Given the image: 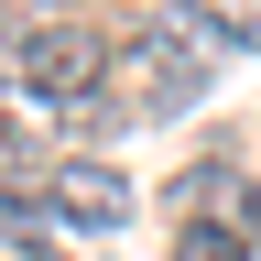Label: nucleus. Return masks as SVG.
Instances as JSON below:
<instances>
[{
  "mask_svg": "<svg viewBox=\"0 0 261 261\" xmlns=\"http://www.w3.org/2000/svg\"><path fill=\"white\" fill-rule=\"evenodd\" d=\"M98 87H109V44H98L87 22H44V33H22L11 98H33V109H87Z\"/></svg>",
  "mask_w": 261,
  "mask_h": 261,
  "instance_id": "f257e3e1",
  "label": "nucleus"
},
{
  "mask_svg": "<svg viewBox=\"0 0 261 261\" xmlns=\"http://www.w3.org/2000/svg\"><path fill=\"white\" fill-rule=\"evenodd\" d=\"M130 87H152V109H196L207 98V44L185 33V11L174 22H130Z\"/></svg>",
  "mask_w": 261,
  "mask_h": 261,
  "instance_id": "f03ea898",
  "label": "nucleus"
},
{
  "mask_svg": "<svg viewBox=\"0 0 261 261\" xmlns=\"http://www.w3.org/2000/svg\"><path fill=\"white\" fill-rule=\"evenodd\" d=\"M44 207L76 218V228H130V174H120V163H98V152H76V163H55V174H44Z\"/></svg>",
  "mask_w": 261,
  "mask_h": 261,
  "instance_id": "7ed1b4c3",
  "label": "nucleus"
},
{
  "mask_svg": "<svg viewBox=\"0 0 261 261\" xmlns=\"http://www.w3.org/2000/svg\"><path fill=\"white\" fill-rule=\"evenodd\" d=\"M196 44H228V55H261V11H185Z\"/></svg>",
  "mask_w": 261,
  "mask_h": 261,
  "instance_id": "20e7f679",
  "label": "nucleus"
},
{
  "mask_svg": "<svg viewBox=\"0 0 261 261\" xmlns=\"http://www.w3.org/2000/svg\"><path fill=\"white\" fill-rule=\"evenodd\" d=\"M174 261H250V240H240V228H218V218H185Z\"/></svg>",
  "mask_w": 261,
  "mask_h": 261,
  "instance_id": "39448f33",
  "label": "nucleus"
},
{
  "mask_svg": "<svg viewBox=\"0 0 261 261\" xmlns=\"http://www.w3.org/2000/svg\"><path fill=\"white\" fill-rule=\"evenodd\" d=\"M44 218H55V207H33V196L0 185V240H33V250H44Z\"/></svg>",
  "mask_w": 261,
  "mask_h": 261,
  "instance_id": "423d86ee",
  "label": "nucleus"
},
{
  "mask_svg": "<svg viewBox=\"0 0 261 261\" xmlns=\"http://www.w3.org/2000/svg\"><path fill=\"white\" fill-rule=\"evenodd\" d=\"M11 152H22V120H11V109H0V163H11Z\"/></svg>",
  "mask_w": 261,
  "mask_h": 261,
  "instance_id": "0eeeda50",
  "label": "nucleus"
},
{
  "mask_svg": "<svg viewBox=\"0 0 261 261\" xmlns=\"http://www.w3.org/2000/svg\"><path fill=\"white\" fill-rule=\"evenodd\" d=\"M33 261H55V250H33Z\"/></svg>",
  "mask_w": 261,
  "mask_h": 261,
  "instance_id": "6e6552de",
  "label": "nucleus"
}]
</instances>
